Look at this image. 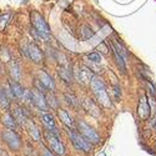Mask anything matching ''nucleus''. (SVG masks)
Returning a JSON list of instances; mask_svg holds the SVG:
<instances>
[{"mask_svg":"<svg viewBox=\"0 0 156 156\" xmlns=\"http://www.w3.org/2000/svg\"><path fill=\"white\" fill-rule=\"evenodd\" d=\"M90 89H91L93 94L95 95L98 102L101 106L106 108V109L111 108V100L106 91V86L99 76H94L91 79V81H90Z\"/></svg>","mask_w":156,"mask_h":156,"instance_id":"f257e3e1","label":"nucleus"},{"mask_svg":"<svg viewBox=\"0 0 156 156\" xmlns=\"http://www.w3.org/2000/svg\"><path fill=\"white\" fill-rule=\"evenodd\" d=\"M30 20L33 28L40 34V37L44 41H49L51 39V29L49 27V24L44 19V16L37 11H31L30 12Z\"/></svg>","mask_w":156,"mask_h":156,"instance_id":"f03ea898","label":"nucleus"},{"mask_svg":"<svg viewBox=\"0 0 156 156\" xmlns=\"http://www.w3.org/2000/svg\"><path fill=\"white\" fill-rule=\"evenodd\" d=\"M68 133H69V136H70V140L73 142V145L76 150H79V151H84V152H90L93 150V144L90 142L87 139H85L77 130L75 129H69L68 130Z\"/></svg>","mask_w":156,"mask_h":156,"instance_id":"7ed1b4c3","label":"nucleus"},{"mask_svg":"<svg viewBox=\"0 0 156 156\" xmlns=\"http://www.w3.org/2000/svg\"><path fill=\"white\" fill-rule=\"evenodd\" d=\"M44 137H45L48 145H49V149L51 151L55 152L56 155H60V156L65 155V146L61 142L60 136L58 134H54V133L49 131V130H45L44 131Z\"/></svg>","mask_w":156,"mask_h":156,"instance_id":"20e7f679","label":"nucleus"},{"mask_svg":"<svg viewBox=\"0 0 156 156\" xmlns=\"http://www.w3.org/2000/svg\"><path fill=\"white\" fill-rule=\"evenodd\" d=\"M2 139L9 149L12 151H18L21 147V139L12 129H6L2 133Z\"/></svg>","mask_w":156,"mask_h":156,"instance_id":"39448f33","label":"nucleus"},{"mask_svg":"<svg viewBox=\"0 0 156 156\" xmlns=\"http://www.w3.org/2000/svg\"><path fill=\"white\" fill-rule=\"evenodd\" d=\"M77 131H79L85 139H87L90 142H91V144H98V142L100 141L99 134L95 131V130L91 126L87 125L84 121H79V122H77Z\"/></svg>","mask_w":156,"mask_h":156,"instance_id":"423d86ee","label":"nucleus"},{"mask_svg":"<svg viewBox=\"0 0 156 156\" xmlns=\"http://www.w3.org/2000/svg\"><path fill=\"white\" fill-rule=\"evenodd\" d=\"M73 73H74V77L81 85H86V84L90 85V81H91V79L95 76L93 70L90 68H87V66H79L77 69H75Z\"/></svg>","mask_w":156,"mask_h":156,"instance_id":"0eeeda50","label":"nucleus"},{"mask_svg":"<svg viewBox=\"0 0 156 156\" xmlns=\"http://www.w3.org/2000/svg\"><path fill=\"white\" fill-rule=\"evenodd\" d=\"M30 93H31V102L34 104V105L43 112L48 111L49 105H48L46 99H45V94L43 91H40V90H37L36 87H33L30 90Z\"/></svg>","mask_w":156,"mask_h":156,"instance_id":"6e6552de","label":"nucleus"},{"mask_svg":"<svg viewBox=\"0 0 156 156\" xmlns=\"http://www.w3.org/2000/svg\"><path fill=\"white\" fill-rule=\"evenodd\" d=\"M27 54L31 59V61L35 62V64H40V62L44 61V53H43V50L39 48L35 43H33V41H30L28 44Z\"/></svg>","mask_w":156,"mask_h":156,"instance_id":"1a4fd4ad","label":"nucleus"},{"mask_svg":"<svg viewBox=\"0 0 156 156\" xmlns=\"http://www.w3.org/2000/svg\"><path fill=\"white\" fill-rule=\"evenodd\" d=\"M150 105H149V101H147V96L146 95H142L139 100V106H137V115L141 120H147L150 118Z\"/></svg>","mask_w":156,"mask_h":156,"instance_id":"9d476101","label":"nucleus"},{"mask_svg":"<svg viewBox=\"0 0 156 156\" xmlns=\"http://www.w3.org/2000/svg\"><path fill=\"white\" fill-rule=\"evenodd\" d=\"M41 122H43L45 130H49V131L59 135L58 127H56V122H55V119H54V115L53 114H50L48 111L43 112L41 114Z\"/></svg>","mask_w":156,"mask_h":156,"instance_id":"9b49d317","label":"nucleus"},{"mask_svg":"<svg viewBox=\"0 0 156 156\" xmlns=\"http://www.w3.org/2000/svg\"><path fill=\"white\" fill-rule=\"evenodd\" d=\"M37 76H39V81H40L48 90H50V91H54L55 90V81L54 79L51 77V75L49 73H46L45 70H39L37 71Z\"/></svg>","mask_w":156,"mask_h":156,"instance_id":"f8f14e48","label":"nucleus"},{"mask_svg":"<svg viewBox=\"0 0 156 156\" xmlns=\"http://www.w3.org/2000/svg\"><path fill=\"white\" fill-rule=\"evenodd\" d=\"M83 108H84V110H86L90 115L95 116V118H99V116L101 115V111H100L99 105H98V104H96L94 100H91V99H85V100L83 101Z\"/></svg>","mask_w":156,"mask_h":156,"instance_id":"ddd939ff","label":"nucleus"},{"mask_svg":"<svg viewBox=\"0 0 156 156\" xmlns=\"http://www.w3.org/2000/svg\"><path fill=\"white\" fill-rule=\"evenodd\" d=\"M9 87L11 90V94L15 99H23L25 89L23 87V85L20 84V81H15L12 79H9Z\"/></svg>","mask_w":156,"mask_h":156,"instance_id":"4468645a","label":"nucleus"},{"mask_svg":"<svg viewBox=\"0 0 156 156\" xmlns=\"http://www.w3.org/2000/svg\"><path fill=\"white\" fill-rule=\"evenodd\" d=\"M56 112H58L59 119L61 120V122L65 126H68L69 129H74V120H73V118H71L70 114L66 110L62 109V108H58L56 109Z\"/></svg>","mask_w":156,"mask_h":156,"instance_id":"2eb2a0df","label":"nucleus"},{"mask_svg":"<svg viewBox=\"0 0 156 156\" xmlns=\"http://www.w3.org/2000/svg\"><path fill=\"white\" fill-rule=\"evenodd\" d=\"M9 71H10V76L12 80L15 81H20L21 80V68L18 61L12 60L9 65Z\"/></svg>","mask_w":156,"mask_h":156,"instance_id":"dca6fc26","label":"nucleus"},{"mask_svg":"<svg viewBox=\"0 0 156 156\" xmlns=\"http://www.w3.org/2000/svg\"><path fill=\"white\" fill-rule=\"evenodd\" d=\"M28 125V133L30 134V136L35 140V141H39V140H41V134H40V130H39V127L36 126V124L33 121V120H30V119H28L27 120V122H25Z\"/></svg>","mask_w":156,"mask_h":156,"instance_id":"f3484780","label":"nucleus"},{"mask_svg":"<svg viewBox=\"0 0 156 156\" xmlns=\"http://www.w3.org/2000/svg\"><path fill=\"white\" fill-rule=\"evenodd\" d=\"M58 74H59V76L61 77V79L65 83H68V84H71L73 83L74 73H73L71 69H69L66 66H60V68H58Z\"/></svg>","mask_w":156,"mask_h":156,"instance_id":"a211bd4d","label":"nucleus"},{"mask_svg":"<svg viewBox=\"0 0 156 156\" xmlns=\"http://www.w3.org/2000/svg\"><path fill=\"white\" fill-rule=\"evenodd\" d=\"M11 115L14 116L15 121L21 124V125L25 124V122H27V120H28V112H27V110L23 109V108H19V106L14 109V111H12Z\"/></svg>","mask_w":156,"mask_h":156,"instance_id":"6ab92c4d","label":"nucleus"},{"mask_svg":"<svg viewBox=\"0 0 156 156\" xmlns=\"http://www.w3.org/2000/svg\"><path fill=\"white\" fill-rule=\"evenodd\" d=\"M112 53H114V56H115V59H116V62H118L119 69L125 74V73H126V60H125V58L119 53L118 50H115L114 48H112Z\"/></svg>","mask_w":156,"mask_h":156,"instance_id":"aec40b11","label":"nucleus"},{"mask_svg":"<svg viewBox=\"0 0 156 156\" xmlns=\"http://www.w3.org/2000/svg\"><path fill=\"white\" fill-rule=\"evenodd\" d=\"M3 124L6 126V129H12V130H14L16 127V124L18 122L15 121L14 116H12L10 112H5L3 115Z\"/></svg>","mask_w":156,"mask_h":156,"instance_id":"412c9836","label":"nucleus"},{"mask_svg":"<svg viewBox=\"0 0 156 156\" xmlns=\"http://www.w3.org/2000/svg\"><path fill=\"white\" fill-rule=\"evenodd\" d=\"M11 16H12L11 11H6V12H3V14H0V33L5 31L8 24L10 23Z\"/></svg>","mask_w":156,"mask_h":156,"instance_id":"4be33fe9","label":"nucleus"},{"mask_svg":"<svg viewBox=\"0 0 156 156\" xmlns=\"http://www.w3.org/2000/svg\"><path fill=\"white\" fill-rule=\"evenodd\" d=\"M45 99H46V102H48V105H49V108H51V109H58L59 108V102H58V100H56V98H55V95H54V91H46L45 93Z\"/></svg>","mask_w":156,"mask_h":156,"instance_id":"5701e85b","label":"nucleus"},{"mask_svg":"<svg viewBox=\"0 0 156 156\" xmlns=\"http://www.w3.org/2000/svg\"><path fill=\"white\" fill-rule=\"evenodd\" d=\"M94 34H95L94 30L90 28V25H87V24H84L81 27V29H80V36H81V39H84V40L93 37Z\"/></svg>","mask_w":156,"mask_h":156,"instance_id":"b1692460","label":"nucleus"},{"mask_svg":"<svg viewBox=\"0 0 156 156\" xmlns=\"http://www.w3.org/2000/svg\"><path fill=\"white\" fill-rule=\"evenodd\" d=\"M9 105H10V99L6 95L5 89L4 87H0V106L4 108L5 110H8L9 109Z\"/></svg>","mask_w":156,"mask_h":156,"instance_id":"393cba45","label":"nucleus"},{"mask_svg":"<svg viewBox=\"0 0 156 156\" xmlns=\"http://www.w3.org/2000/svg\"><path fill=\"white\" fill-rule=\"evenodd\" d=\"M87 59L91 62H100L101 61V55L99 53H96V51H93V53L87 54Z\"/></svg>","mask_w":156,"mask_h":156,"instance_id":"a878e982","label":"nucleus"},{"mask_svg":"<svg viewBox=\"0 0 156 156\" xmlns=\"http://www.w3.org/2000/svg\"><path fill=\"white\" fill-rule=\"evenodd\" d=\"M65 99H66V102L69 104L70 106H75L76 104H77L76 98L74 96V94H69V93H66V94H65Z\"/></svg>","mask_w":156,"mask_h":156,"instance_id":"bb28decb","label":"nucleus"},{"mask_svg":"<svg viewBox=\"0 0 156 156\" xmlns=\"http://www.w3.org/2000/svg\"><path fill=\"white\" fill-rule=\"evenodd\" d=\"M114 95H115V101H120L121 98V89L119 85H115L114 86Z\"/></svg>","mask_w":156,"mask_h":156,"instance_id":"cd10ccee","label":"nucleus"},{"mask_svg":"<svg viewBox=\"0 0 156 156\" xmlns=\"http://www.w3.org/2000/svg\"><path fill=\"white\" fill-rule=\"evenodd\" d=\"M40 155H41V156H56L55 152H53V151H51L49 147H46V146H43Z\"/></svg>","mask_w":156,"mask_h":156,"instance_id":"c85d7f7f","label":"nucleus"},{"mask_svg":"<svg viewBox=\"0 0 156 156\" xmlns=\"http://www.w3.org/2000/svg\"><path fill=\"white\" fill-rule=\"evenodd\" d=\"M98 50H100L102 54H106L108 53V46L105 45V43H101V45L98 46Z\"/></svg>","mask_w":156,"mask_h":156,"instance_id":"c756f323","label":"nucleus"},{"mask_svg":"<svg viewBox=\"0 0 156 156\" xmlns=\"http://www.w3.org/2000/svg\"><path fill=\"white\" fill-rule=\"evenodd\" d=\"M28 2H29V0H24V2H23V4H28Z\"/></svg>","mask_w":156,"mask_h":156,"instance_id":"7c9ffc66","label":"nucleus"},{"mask_svg":"<svg viewBox=\"0 0 156 156\" xmlns=\"http://www.w3.org/2000/svg\"><path fill=\"white\" fill-rule=\"evenodd\" d=\"M2 156H8V155L6 154H2Z\"/></svg>","mask_w":156,"mask_h":156,"instance_id":"2f4dec72","label":"nucleus"},{"mask_svg":"<svg viewBox=\"0 0 156 156\" xmlns=\"http://www.w3.org/2000/svg\"><path fill=\"white\" fill-rule=\"evenodd\" d=\"M2 154H3V152H2V149H0V156H2Z\"/></svg>","mask_w":156,"mask_h":156,"instance_id":"473e14b6","label":"nucleus"}]
</instances>
